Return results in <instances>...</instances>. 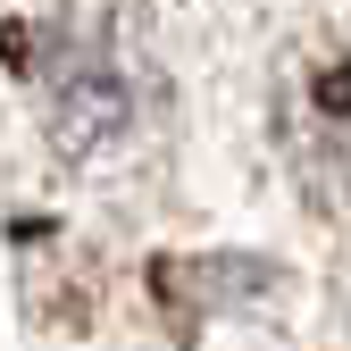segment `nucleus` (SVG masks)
Returning <instances> with one entry per match:
<instances>
[{"mask_svg":"<svg viewBox=\"0 0 351 351\" xmlns=\"http://www.w3.org/2000/svg\"><path fill=\"white\" fill-rule=\"evenodd\" d=\"M285 143L301 167L351 159V51H326L285 84Z\"/></svg>","mask_w":351,"mask_h":351,"instance_id":"nucleus-2","label":"nucleus"},{"mask_svg":"<svg viewBox=\"0 0 351 351\" xmlns=\"http://www.w3.org/2000/svg\"><path fill=\"white\" fill-rule=\"evenodd\" d=\"M0 51L25 75L42 134L75 167H101L109 151H125L159 101V75L143 67L109 0H34L25 17L0 25Z\"/></svg>","mask_w":351,"mask_h":351,"instance_id":"nucleus-1","label":"nucleus"}]
</instances>
